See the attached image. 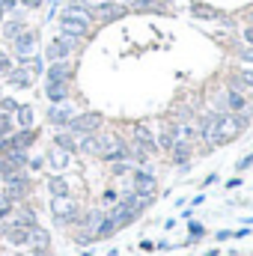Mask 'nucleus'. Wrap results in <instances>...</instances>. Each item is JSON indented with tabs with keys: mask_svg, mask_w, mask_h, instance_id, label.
<instances>
[{
	"mask_svg": "<svg viewBox=\"0 0 253 256\" xmlns=\"http://www.w3.org/2000/svg\"><path fill=\"white\" fill-rule=\"evenodd\" d=\"M248 126V120H242L238 114H218L214 116V134H218V146L220 143H230V140H236L242 131Z\"/></svg>",
	"mask_w": 253,
	"mask_h": 256,
	"instance_id": "nucleus-1",
	"label": "nucleus"
},
{
	"mask_svg": "<svg viewBox=\"0 0 253 256\" xmlns=\"http://www.w3.org/2000/svg\"><path fill=\"white\" fill-rule=\"evenodd\" d=\"M51 214H54V220H57L60 226H72V224H78V218H80V206H78L72 196H54V200H51Z\"/></svg>",
	"mask_w": 253,
	"mask_h": 256,
	"instance_id": "nucleus-2",
	"label": "nucleus"
},
{
	"mask_svg": "<svg viewBox=\"0 0 253 256\" xmlns=\"http://www.w3.org/2000/svg\"><path fill=\"white\" fill-rule=\"evenodd\" d=\"M90 18L86 15H74V12H63L60 15V33L68 39H86L90 36Z\"/></svg>",
	"mask_w": 253,
	"mask_h": 256,
	"instance_id": "nucleus-3",
	"label": "nucleus"
},
{
	"mask_svg": "<svg viewBox=\"0 0 253 256\" xmlns=\"http://www.w3.org/2000/svg\"><path fill=\"white\" fill-rule=\"evenodd\" d=\"M98 128H102V114L86 110V114H74V116L68 120L66 131H72L74 137H84V134H92V131H98Z\"/></svg>",
	"mask_w": 253,
	"mask_h": 256,
	"instance_id": "nucleus-4",
	"label": "nucleus"
},
{
	"mask_svg": "<svg viewBox=\"0 0 253 256\" xmlns=\"http://www.w3.org/2000/svg\"><path fill=\"white\" fill-rule=\"evenodd\" d=\"M122 15H128V6H122V3H114V0H102V3L90 6V18H96V21H102V24L120 21Z\"/></svg>",
	"mask_w": 253,
	"mask_h": 256,
	"instance_id": "nucleus-5",
	"label": "nucleus"
},
{
	"mask_svg": "<svg viewBox=\"0 0 253 256\" xmlns=\"http://www.w3.org/2000/svg\"><path fill=\"white\" fill-rule=\"evenodd\" d=\"M74 42H78V39H68V36H63V33H57V36L48 42V48H45V60H48V63L68 60L72 51H74Z\"/></svg>",
	"mask_w": 253,
	"mask_h": 256,
	"instance_id": "nucleus-6",
	"label": "nucleus"
},
{
	"mask_svg": "<svg viewBox=\"0 0 253 256\" xmlns=\"http://www.w3.org/2000/svg\"><path fill=\"white\" fill-rule=\"evenodd\" d=\"M9 45H12V57H27V54H33L36 45H39V30H30V27H27V30H21Z\"/></svg>",
	"mask_w": 253,
	"mask_h": 256,
	"instance_id": "nucleus-7",
	"label": "nucleus"
},
{
	"mask_svg": "<svg viewBox=\"0 0 253 256\" xmlns=\"http://www.w3.org/2000/svg\"><path fill=\"white\" fill-rule=\"evenodd\" d=\"M128 191L143 194V196H155L158 182H155V176H152L149 170H131V185H128Z\"/></svg>",
	"mask_w": 253,
	"mask_h": 256,
	"instance_id": "nucleus-8",
	"label": "nucleus"
},
{
	"mask_svg": "<svg viewBox=\"0 0 253 256\" xmlns=\"http://www.w3.org/2000/svg\"><path fill=\"white\" fill-rule=\"evenodd\" d=\"M0 232H3V238H6V244H12V248H27V244H30V230H27V226H18V224H12V220H3Z\"/></svg>",
	"mask_w": 253,
	"mask_h": 256,
	"instance_id": "nucleus-9",
	"label": "nucleus"
},
{
	"mask_svg": "<svg viewBox=\"0 0 253 256\" xmlns=\"http://www.w3.org/2000/svg\"><path fill=\"white\" fill-rule=\"evenodd\" d=\"M3 78H6V84H9L12 90H30V86H33V80H36V78L30 74V68H24V66H18V63L12 66Z\"/></svg>",
	"mask_w": 253,
	"mask_h": 256,
	"instance_id": "nucleus-10",
	"label": "nucleus"
},
{
	"mask_svg": "<svg viewBox=\"0 0 253 256\" xmlns=\"http://www.w3.org/2000/svg\"><path fill=\"white\" fill-rule=\"evenodd\" d=\"M131 140H134V146L137 149H143L146 155H152V152H158V143H155V134L149 131L146 126H134L131 128Z\"/></svg>",
	"mask_w": 253,
	"mask_h": 256,
	"instance_id": "nucleus-11",
	"label": "nucleus"
},
{
	"mask_svg": "<svg viewBox=\"0 0 253 256\" xmlns=\"http://www.w3.org/2000/svg\"><path fill=\"white\" fill-rule=\"evenodd\" d=\"M74 78V63L72 60H57V63H48L45 68V80H72Z\"/></svg>",
	"mask_w": 253,
	"mask_h": 256,
	"instance_id": "nucleus-12",
	"label": "nucleus"
},
{
	"mask_svg": "<svg viewBox=\"0 0 253 256\" xmlns=\"http://www.w3.org/2000/svg\"><path fill=\"white\" fill-rule=\"evenodd\" d=\"M72 116H74V108H68L66 102L63 104H51V108H48V122L57 126V128H66Z\"/></svg>",
	"mask_w": 253,
	"mask_h": 256,
	"instance_id": "nucleus-13",
	"label": "nucleus"
},
{
	"mask_svg": "<svg viewBox=\"0 0 253 256\" xmlns=\"http://www.w3.org/2000/svg\"><path fill=\"white\" fill-rule=\"evenodd\" d=\"M45 96L51 104H63V102H68V84L66 80H45Z\"/></svg>",
	"mask_w": 253,
	"mask_h": 256,
	"instance_id": "nucleus-14",
	"label": "nucleus"
},
{
	"mask_svg": "<svg viewBox=\"0 0 253 256\" xmlns=\"http://www.w3.org/2000/svg\"><path fill=\"white\" fill-rule=\"evenodd\" d=\"M30 244H33V250L36 254H48V248H51V236H48V230L45 226H30Z\"/></svg>",
	"mask_w": 253,
	"mask_h": 256,
	"instance_id": "nucleus-15",
	"label": "nucleus"
},
{
	"mask_svg": "<svg viewBox=\"0 0 253 256\" xmlns=\"http://www.w3.org/2000/svg\"><path fill=\"white\" fill-rule=\"evenodd\" d=\"M224 108H226V114H242V110H248V102L238 90H226L224 92Z\"/></svg>",
	"mask_w": 253,
	"mask_h": 256,
	"instance_id": "nucleus-16",
	"label": "nucleus"
},
{
	"mask_svg": "<svg viewBox=\"0 0 253 256\" xmlns=\"http://www.w3.org/2000/svg\"><path fill=\"white\" fill-rule=\"evenodd\" d=\"M0 27H3V42H12V39H15V36L21 33V30H27V21H24V18H15V15H12L9 21L3 18V24H0Z\"/></svg>",
	"mask_w": 253,
	"mask_h": 256,
	"instance_id": "nucleus-17",
	"label": "nucleus"
},
{
	"mask_svg": "<svg viewBox=\"0 0 253 256\" xmlns=\"http://www.w3.org/2000/svg\"><path fill=\"white\" fill-rule=\"evenodd\" d=\"M54 146L72 155V152H78V137H74L72 131H66V128H60V131L54 134Z\"/></svg>",
	"mask_w": 253,
	"mask_h": 256,
	"instance_id": "nucleus-18",
	"label": "nucleus"
},
{
	"mask_svg": "<svg viewBox=\"0 0 253 256\" xmlns=\"http://www.w3.org/2000/svg\"><path fill=\"white\" fill-rule=\"evenodd\" d=\"M12 120H15V126L18 128H33V120H36L33 104H18V110L12 114Z\"/></svg>",
	"mask_w": 253,
	"mask_h": 256,
	"instance_id": "nucleus-19",
	"label": "nucleus"
},
{
	"mask_svg": "<svg viewBox=\"0 0 253 256\" xmlns=\"http://www.w3.org/2000/svg\"><path fill=\"white\" fill-rule=\"evenodd\" d=\"M155 143H158V149H173L176 146V128L173 126H164L161 131H158V137H155Z\"/></svg>",
	"mask_w": 253,
	"mask_h": 256,
	"instance_id": "nucleus-20",
	"label": "nucleus"
},
{
	"mask_svg": "<svg viewBox=\"0 0 253 256\" xmlns=\"http://www.w3.org/2000/svg\"><path fill=\"white\" fill-rule=\"evenodd\" d=\"M48 191H51V196H72V188H68V182H66L60 173L48 179Z\"/></svg>",
	"mask_w": 253,
	"mask_h": 256,
	"instance_id": "nucleus-21",
	"label": "nucleus"
},
{
	"mask_svg": "<svg viewBox=\"0 0 253 256\" xmlns=\"http://www.w3.org/2000/svg\"><path fill=\"white\" fill-rule=\"evenodd\" d=\"M190 149H194V143H188V140H176V146L170 149V152H173V161H176V164H188Z\"/></svg>",
	"mask_w": 253,
	"mask_h": 256,
	"instance_id": "nucleus-22",
	"label": "nucleus"
},
{
	"mask_svg": "<svg viewBox=\"0 0 253 256\" xmlns=\"http://www.w3.org/2000/svg\"><path fill=\"white\" fill-rule=\"evenodd\" d=\"M48 164H51L54 170H63L66 164H68V152H63V149H57V146H54V149L48 152Z\"/></svg>",
	"mask_w": 253,
	"mask_h": 256,
	"instance_id": "nucleus-23",
	"label": "nucleus"
},
{
	"mask_svg": "<svg viewBox=\"0 0 253 256\" xmlns=\"http://www.w3.org/2000/svg\"><path fill=\"white\" fill-rule=\"evenodd\" d=\"M12 131H15V120H12L9 114H0V140H3V137H9Z\"/></svg>",
	"mask_w": 253,
	"mask_h": 256,
	"instance_id": "nucleus-24",
	"label": "nucleus"
},
{
	"mask_svg": "<svg viewBox=\"0 0 253 256\" xmlns=\"http://www.w3.org/2000/svg\"><path fill=\"white\" fill-rule=\"evenodd\" d=\"M12 208H15V202H12V200H9L6 194L0 191V224H3V220H6V218L12 214Z\"/></svg>",
	"mask_w": 253,
	"mask_h": 256,
	"instance_id": "nucleus-25",
	"label": "nucleus"
},
{
	"mask_svg": "<svg viewBox=\"0 0 253 256\" xmlns=\"http://www.w3.org/2000/svg\"><path fill=\"white\" fill-rule=\"evenodd\" d=\"M12 66H15V60H12V51L0 48V74H6V72H9Z\"/></svg>",
	"mask_w": 253,
	"mask_h": 256,
	"instance_id": "nucleus-26",
	"label": "nucleus"
},
{
	"mask_svg": "<svg viewBox=\"0 0 253 256\" xmlns=\"http://www.w3.org/2000/svg\"><path fill=\"white\" fill-rule=\"evenodd\" d=\"M15 110H18V102H15V98H9V96L0 98V114H9V116H12Z\"/></svg>",
	"mask_w": 253,
	"mask_h": 256,
	"instance_id": "nucleus-27",
	"label": "nucleus"
},
{
	"mask_svg": "<svg viewBox=\"0 0 253 256\" xmlns=\"http://www.w3.org/2000/svg\"><path fill=\"white\" fill-rule=\"evenodd\" d=\"M15 9H18V0H0V12L3 15H12Z\"/></svg>",
	"mask_w": 253,
	"mask_h": 256,
	"instance_id": "nucleus-28",
	"label": "nucleus"
},
{
	"mask_svg": "<svg viewBox=\"0 0 253 256\" xmlns=\"http://www.w3.org/2000/svg\"><path fill=\"white\" fill-rule=\"evenodd\" d=\"M45 0H18V6L24 9V12H33V9H39Z\"/></svg>",
	"mask_w": 253,
	"mask_h": 256,
	"instance_id": "nucleus-29",
	"label": "nucleus"
},
{
	"mask_svg": "<svg viewBox=\"0 0 253 256\" xmlns=\"http://www.w3.org/2000/svg\"><path fill=\"white\" fill-rule=\"evenodd\" d=\"M116 191H104V196H102V202H104V208H110V206H116Z\"/></svg>",
	"mask_w": 253,
	"mask_h": 256,
	"instance_id": "nucleus-30",
	"label": "nucleus"
},
{
	"mask_svg": "<svg viewBox=\"0 0 253 256\" xmlns=\"http://www.w3.org/2000/svg\"><path fill=\"white\" fill-rule=\"evenodd\" d=\"M42 167H45V158H39V155L27 161V170H33V173H36V170H42Z\"/></svg>",
	"mask_w": 253,
	"mask_h": 256,
	"instance_id": "nucleus-31",
	"label": "nucleus"
},
{
	"mask_svg": "<svg viewBox=\"0 0 253 256\" xmlns=\"http://www.w3.org/2000/svg\"><path fill=\"white\" fill-rule=\"evenodd\" d=\"M238 60H244V63H253V45H250V48H242V51H238Z\"/></svg>",
	"mask_w": 253,
	"mask_h": 256,
	"instance_id": "nucleus-32",
	"label": "nucleus"
},
{
	"mask_svg": "<svg viewBox=\"0 0 253 256\" xmlns=\"http://www.w3.org/2000/svg\"><path fill=\"white\" fill-rule=\"evenodd\" d=\"M190 236L200 238V236H202V226H200V224H190Z\"/></svg>",
	"mask_w": 253,
	"mask_h": 256,
	"instance_id": "nucleus-33",
	"label": "nucleus"
},
{
	"mask_svg": "<svg viewBox=\"0 0 253 256\" xmlns=\"http://www.w3.org/2000/svg\"><path fill=\"white\" fill-rule=\"evenodd\" d=\"M244 42L253 45V24H250V27H244Z\"/></svg>",
	"mask_w": 253,
	"mask_h": 256,
	"instance_id": "nucleus-34",
	"label": "nucleus"
},
{
	"mask_svg": "<svg viewBox=\"0 0 253 256\" xmlns=\"http://www.w3.org/2000/svg\"><path fill=\"white\" fill-rule=\"evenodd\" d=\"M238 80H244V84H250V86H253V74H250V72H242V74H238Z\"/></svg>",
	"mask_w": 253,
	"mask_h": 256,
	"instance_id": "nucleus-35",
	"label": "nucleus"
},
{
	"mask_svg": "<svg viewBox=\"0 0 253 256\" xmlns=\"http://www.w3.org/2000/svg\"><path fill=\"white\" fill-rule=\"evenodd\" d=\"M3 18H6V15H3V12H0V24H3Z\"/></svg>",
	"mask_w": 253,
	"mask_h": 256,
	"instance_id": "nucleus-36",
	"label": "nucleus"
},
{
	"mask_svg": "<svg viewBox=\"0 0 253 256\" xmlns=\"http://www.w3.org/2000/svg\"><path fill=\"white\" fill-rule=\"evenodd\" d=\"M248 18H250V24H253V12H250V15H248Z\"/></svg>",
	"mask_w": 253,
	"mask_h": 256,
	"instance_id": "nucleus-37",
	"label": "nucleus"
}]
</instances>
